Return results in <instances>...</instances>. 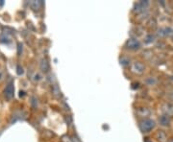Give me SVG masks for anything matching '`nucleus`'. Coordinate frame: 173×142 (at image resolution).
Segmentation results:
<instances>
[{
  "label": "nucleus",
  "mask_w": 173,
  "mask_h": 142,
  "mask_svg": "<svg viewBox=\"0 0 173 142\" xmlns=\"http://www.w3.org/2000/svg\"><path fill=\"white\" fill-rule=\"evenodd\" d=\"M158 35L160 37L166 38V37H170L173 35V29L170 27H164L158 30Z\"/></svg>",
  "instance_id": "nucleus-6"
},
{
  "label": "nucleus",
  "mask_w": 173,
  "mask_h": 142,
  "mask_svg": "<svg viewBox=\"0 0 173 142\" xmlns=\"http://www.w3.org/2000/svg\"><path fill=\"white\" fill-rule=\"evenodd\" d=\"M12 37H11V34L9 32H6L4 31L1 36H0V42H3V43H6V42H9L10 40H11Z\"/></svg>",
  "instance_id": "nucleus-10"
},
{
  "label": "nucleus",
  "mask_w": 173,
  "mask_h": 142,
  "mask_svg": "<svg viewBox=\"0 0 173 142\" xmlns=\"http://www.w3.org/2000/svg\"><path fill=\"white\" fill-rule=\"evenodd\" d=\"M22 73H23L22 67H20V65H17V74H18V75H21Z\"/></svg>",
  "instance_id": "nucleus-18"
},
{
  "label": "nucleus",
  "mask_w": 173,
  "mask_h": 142,
  "mask_svg": "<svg viewBox=\"0 0 173 142\" xmlns=\"http://www.w3.org/2000/svg\"><path fill=\"white\" fill-rule=\"evenodd\" d=\"M40 68H42V70L44 71V72H47L49 70V63L46 60H43V62L40 63Z\"/></svg>",
  "instance_id": "nucleus-12"
},
{
  "label": "nucleus",
  "mask_w": 173,
  "mask_h": 142,
  "mask_svg": "<svg viewBox=\"0 0 173 142\" xmlns=\"http://www.w3.org/2000/svg\"><path fill=\"white\" fill-rule=\"evenodd\" d=\"M42 1H31L30 2V6H31L34 10H39L42 6Z\"/></svg>",
  "instance_id": "nucleus-13"
},
{
  "label": "nucleus",
  "mask_w": 173,
  "mask_h": 142,
  "mask_svg": "<svg viewBox=\"0 0 173 142\" xmlns=\"http://www.w3.org/2000/svg\"><path fill=\"white\" fill-rule=\"evenodd\" d=\"M125 46L127 49L132 50V51H135V50H139L140 48V42L137 38H129L126 42Z\"/></svg>",
  "instance_id": "nucleus-3"
},
{
  "label": "nucleus",
  "mask_w": 173,
  "mask_h": 142,
  "mask_svg": "<svg viewBox=\"0 0 173 142\" xmlns=\"http://www.w3.org/2000/svg\"><path fill=\"white\" fill-rule=\"evenodd\" d=\"M137 114L140 117H147L151 114V110L148 108L140 107L137 109Z\"/></svg>",
  "instance_id": "nucleus-7"
},
{
  "label": "nucleus",
  "mask_w": 173,
  "mask_h": 142,
  "mask_svg": "<svg viewBox=\"0 0 173 142\" xmlns=\"http://www.w3.org/2000/svg\"><path fill=\"white\" fill-rule=\"evenodd\" d=\"M168 142H173V139H171V140H169Z\"/></svg>",
  "instance_id": "nucleus-21"
},
{
  "label": "nucleus",
  "mask_w": 173,
  "mask_h": 142,
  "mask_svg": "<svg viewBox=\"0 0 173 142\" xmlns=\"http://www.w3.org/2000/svg\"><path fill=\"white\" fill-rule=\"evenodd\" d=\"M148 6V2L147 1H140L139 3L136 4V11L137 12H140V11H143V10Z\"/></svg>",
  "instance_id": "nucleus-11"
},
{
  "label": "nucleus",
  "mask_w": 173,
  "mask_h": 142,
  "mask_svg": "<svg viewBox=\"0 0 173 142\" xmlns=\"http://www.w3.org/2000/svg\"><path fill=\"white\" fill-rule=\"evenodd\" d=\"M155 126H156L155 121L152 119H149V118H144L139 122V129L142 133H144V134L151 131L155 128Z\"/></svg>",
  "instance_id": "nucleus-1"
},
{
  "label": "nucleus",
  "mask_w": 173,
  "mask_h": 142,
  "mask_svg": "<svg viewBox=\"0 0 173 142\" xmlns=\"http://www.w3.org/2000/svg\"><path fill=\"white\" fill-rule=\"evenodd\" d=\"M63 141H64V142H73L72 139H70V138H68V137H67V138H66V137H64V138H63Z\"/></svg>",
  "instance_id": "nucleus-19"
},
{
  "label": "nucleus",
  "mask_w": 173,
  "mask_h": 142,
  "mask_svg": "<svg viewBox=\"0 0 173 142\" xmlns=\"http://www.w3.org/2000/svg\"><path fill=\"white\" fill-rule=\"evenodd\" d=\"M14 93H15V87H14V83L13 82H10L5 89H4V95L8 100H11L14 97Z\"/></svg>",
  "instance_id": "nucleus-4"
},
{
  "label": "nucleus",
  "mask_w": 173,
  "mask_h": 142,
  "mask_svg": "<svg viewBox=\"0 0 173 142\" xmlns=\"http://www.w3.org/2000/svg\"><path fill=\"white\" fill-rule=\"evenodd\" d=\"M145 70V66L144 64H142L141 62H134L131 65V71L135 74H138V75H140L144 72Z\"/></svg>",
  "instance_id": "nucleus-2"
},
{
  "label": "nucleus",
  "mask_w": 173,
  "mask_h": 142,
  "mask_svg": "<svg viewBox=\"0 0 173 142\" xmlns=\"http://www.w3.org/2000/svg\"><path fill=\"white\" fill-rule=\"evenodd\" d=\"M120 64H121L122 65H127V64H129V60L126 59V58H121Z\"/></svg>",
  "instance_id": "nucleus-17"
},
{
  "label": "nucleus",
  "mask_w": 173,
  "mask_h": 142,
  "mask_svg": "<svg viewBox=\"0 0 173 142\" xmlns=\"http://www.w3.org/2000/svg\"><path fill=\"white\" fill-rule=\"evenodd\" d=\"M153 40H154V36L149 35V36H147L146 38H145V42H146V43H150V42H153Z\"/></svg>",
  "instance_id": "nucleus-16"
},
{
  "label": "nucleus",
  "mask_w": 173,
  "mask_h": 142,
  "mask_svg": "<svg viewBox=\"0 0 173 142\" xmlns=\"http://www.w3.org/2000/svg\"><path fill=\"white\" fill-rule=\"evenodd\" d=\"M162 111L164 113L165 115L168 117L173 116V104L171 103H165L162 106Z\"/></svg>",
  "instance_id": "nucleus-5"
},
{
  "label": "nucleus",
  "mask_w": 173,
  "mask_h": 142,
  "mask_svg": "<svg viewBox=\"0 0 173 142\" xmlns=\"http://www.w3.org/2000/svg\"><path fill=\"white\" fill-rule=\"evenodd\" d=\"M33 80L35 81V82H39V81L42 80V75H40L39 73H35L33 76Z\"/></svg>",
  "instance_id": "nucleus-14"
},
{
  "label": "nucleus",
  "mask_w": 173,
  "mask_h": 142,
  "mask_svg": "<svg viewBox=\"0 0 173 142\" xmlns=\"http://www.w3.org/2000/svg\"><path fill=\"white\" fill-rule=\"evenodd\" d=\"M5 80V71L0 68V83Z\"/></svg>",
  "instance_id": "nucleus-15"
},
{
  "label": "nucleus",
  "mask_w": 173,
  "mask_h": 142,
  "mask_svg": "<svg viewBox=\"0 0 173 142\" xmlns=\"http://www.w3.org/2000/svg\"><path fill=\"white\" fill-rule=\"evenodd\" d=\"M3 4H4V1H0V7H2Z\"/></svg>",
  "instance_id": "nucleus-20"
},
{
  "label": "nucleus",
  "mask_w": 173,
  "mask_h": 142,
  "mask_svg": "<svg viewBox=\"0 0 173 142\" xmlns=\"http://www.w3.org/2000/svg\"><path fill=\"white\" fill-rule=\"evenodd\" d=\"M159 123L162 127H169L170 126V117H168V116H166L165 114H162L159 118Z\"/></svg>",
  "instance_id": "nucleus-8"
},
{
  "label": "nucleus",
  "mask_w": 173,
  "mask_h": 142,
  "mask_svg": "<svg viewBox=\"0 0 173 142\" xmlns=\"http://www.w3.org/2000/svg\"><path fill=\"white\" fill-rule=\"evenodd\" d=\"M156 138L160 142H166L167 141V135L164 131H159L156 134Z\"/></svg>",
  "instance_id": "nucleus-9"
}]
</instances>
